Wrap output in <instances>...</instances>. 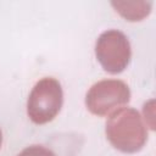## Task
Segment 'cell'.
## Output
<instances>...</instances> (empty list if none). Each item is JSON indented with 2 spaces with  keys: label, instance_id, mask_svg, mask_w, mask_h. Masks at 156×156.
Here are the masks:
<instances>
[{
  "label": "cell",
  "instance_id": "cell-1",
  "mask_svg": "<svg viewBox=\"0 0 156 156\" xmlns=\"http://www.w3.org/2000/svg\"><path fill=\"white\" fill-rule=\"evenodd\" d=\"M105 133L110 144L126 154L138 152L147 140V130L141 116L129 107H121L110 115Z\"/></svg>",
  "mask_w": 156,
  "mask_h": 156
},
{
  "label": "cell",
  "instance_id": "cell-2",
  "mask_svg": "<svg viewBox=\"0 0 156 156\" xmlns=\"http://www.w3.org/2000/svg\"><path fill=\"white\" fill-rule=\"evenodd\" d=\"M63 102L61 84L52 77H45L33 87L28 101L27 113L35 124L51 122L60 112Z\"/></svg>",
  "mask_w": 156,
  "mask_h": 156
},
{
  "label": "cell",
  "instance_id": "cell-3",
  "mask_svg": "<svg viewBox=\"0 0 156 156\" xmlns=\"http://www.w3.org/2000/svg\"><path fill=\"white\" fill-rule=\"evenodd\" d=\"M130 100L129 87L119 79H104L95 83L85 96L88 110L96 116H107L127 105Z\"/></svg>",
  "mask_w": 156,
  "mask_h": 156
},
{
  "label": "cell",
  "instance_id": "cell-4",
  "mask_svg": "<svg viewBox=\"0 0 156 156\" xmlns=\"http://www.w3.org/2000/svg\"><path fill=\"white\" fill-rule=\"evenodd\" d=\"M95 55L106 72L117 74L124 71L130 61V44L122 32L106 30L96 40Z\"/></svg>",
  "mask_w": 156,
  "mask_h": 156
},
{
  "label": "cell",
  "instance_id": "cell-5",
  "mask_svg": "<svg viewBox=\"0 0 156 156\" xmlns=\"http://www.w3.org/2000/svg\"><path fill=\"white\" fill-rule=\"evenodd\" d=\"M111 5L123 18L130 22L141 21L151 11L150 1H112Z\"/></svg>",
  "mask_w": 156,
  "mask_h": 156
},
{
  "label": "cell",
  "instance_id": "cell-6",
  "mask_svg": "<svg viewBox=\"0 0 156 156\" xmlns=\"http://www.w3.org/2000/svg\"><path fill=\"white\" fill-rule=\"evenodd\" d=\"M17 156H56L50 149L43 145H32L23 149Z\"/></svg>",
  "mask_w": 156,
  "mask_h": 156
},
{
  "label": "cell",
  "instance_id": "cell-7",
  "mask_svg": "<svg viewBox=\"0 0 156 156\" xmlns=\"http://www.w3.org/2000/svg\"><path fill=\"white\" fill-rule=\"evenodd\" d=\"M1 143H2V133H1V129H0V146H1Z\"/></svg>",
  "mask_w": 156,
  "mask_h": 156
}]
</instances>
